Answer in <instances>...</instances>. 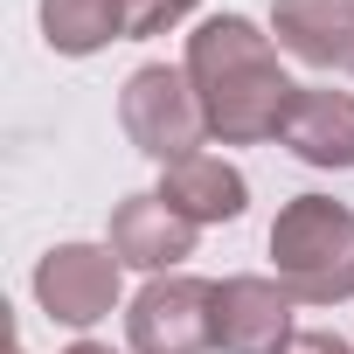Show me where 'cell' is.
Returning <instances> with one entry per match:
<instances>
[{
  "mask_svg": "<svg viewBox=\"0 0 354 354\" xmlns=\"http://www.w3.org/2000/svg\"><path fill=\"white\" fill-rule=\"evenodd\" d=\"M195 97H202V118H209V139L223 146H257V139H278L299 84L285 77V49L250 21V15H209L195 35H188V56H181Z\"/></svg>",
  "mask_w": 354,
  "mask_h": 354,
  "instance_id": "1",
  "label": "cell"
},
{
  "mask_svg": "<svg viewBox=\"0 0 354 354\" xmlns=\"http://www.w3.org/2000/svg\"><path fill=\"white\" fill-rule=\"evenodd\" d=\"M271 264L299 306H347L354 299V209L333 195H292L271 223Z\"/></svg>",
  "mask_w": 354,
  "mask_h": 354,
  "instance_id": "2",
  "label": "cell"
},
{
  "mask_svg": "<svg viewBox=\"0 0 354 354\" xmlns=\"http://www.w3.org/2000/svg\"><path fill=\"white\" fill-rule=\"evenodd\" d=\"M118 125H125V139H132L146 160H160V167L202 153V139H209L202 97H195L188 70H174V63H139V70L118 84Z\"/></svg>",
  "mask_w": 354,
  "mask_h": 354,
  "instance_id": "3",
  "label": "cell"
},
{
  "mask_svg": "<svg viewBox=\"0 0 354 354\" xmlns=\"http://www.w3.org/2000/svg\"><path fill=\"white\" fill-rule=\"evenodd\" d=\"M125 347L132 354H209L216 347V285L167 271L146 278L139 299L125 306Z\"/></svg>",
  "mask_w": 354,
  "mask_h": 354,
  "instance_id": "4",
  "label": "cell"
},
{
  "mask_svg": "<svg viewBox=\"0 0 354 354\" xmlns=\"http://www.w3.org/2000/svg\"><path fill=\"white\" fill-rule=\"evenodd\" d=\"M118 292H125V264H118L111 243H56L35 264V306L56 326H77L84 333V326L111 319Z\"/></svg>",
  "mask_w": 354,
  "mask_h": 354,
  "instance_id": "5",
  "label": "cell"
},
{
  "mask_svg": "<svg viewBox=\"0 0 354 354\" xmlns=\"http://www.w3.org/2000/svg\"><path fill=\"white\" fill-rule=\"evenodd\" d=\"M292 292L278 285V278H257V271H243V278H223L216 285V347L223 354H285L292 347Z\"/></svg>",
  "mask_w": 354,
  "mask_h": 354,
  "instance_id": "6",
  "label": "cell"
},
{
  "mask_svg": "<svg viewBox=\"0 0 354 354\" xmlns=\"http://www.w3.org/2000/svg\"><path fill=\"white\" fill-rule=\"evenodd\" d=\"M278 146L306 167H326V174H354V91H333V84H299L285 125H278Z\"/></svg>",
  "mask_w": 354,
  "mask_h": 354,
  "instance_id": "7",
  "label": "cell"
},
{
  "mask_svg": "<svg viewBox=\"0 0 354 354\" xmlns=\"http://www.w3.org/2000/svg\"><path fill=\"white\" fill-rule=\"evenodd\" d=\"M104 243L118 250V264H132L146 278H167L181 257H195V223L174 216L160 195H125V202H111Z\"/></svg>",
  "mask_w": 354,
  "mask_h": 354,
  "instance_id": "8",
  "label": "cell"
},
{
  "mask_svg": "<svg viewBox=\"0 0 354 354\" xmlns=\"http://www.w3.org/2000/svg\"><path fill=\"white\" fill-rule=\"evenodd\" d=\"M153 195H160L174 216H188L195 230H209V223H236V216L250 209V181H243V167H236V160H223V153L167 160Z\"/></svg>",
  "mask_w": 354,
  "mask_h": 354,
  "instance_id": "9",
  "label": "cell"
},
{
  "mask_svg": "<svg viewBox=\"0 0 354 354\" xmlns=\"http://www.w3.org/2000/svg\"><path fill=\"white\" fill-rule=\"evenodd\" d=\"M271 42L313 70H354V0H271Z\"/></svg>",
  "mask_w": 354,
  "mask_h": 354,
  "instance_id": "10",
  "label": "cell"
},
{
  "mask_svg": "<svg viewBox=\"0 0 354 354\" xmlns=\"http://www.w3.org/2000/svg\"><path fill=\"white\" fill-rule=\"evenodd\" d=\"M42 42L56 56H97L125 42V0H42Z\"/></svg>",
  "mask_w": 354,
  "mask_h": 354,
  "instance_id": "11",
  "label": "cell"
},
{
  "mask_svg": "<svg viewBox=\"0 0 354 354\" xmlns=\"http://www.w3.org/2000/svg\"><path fill=\"white\" fill-rule=\"evenodd\" d=\"M202 0H125V42H146V35H167L181 28Z\"/></svg>",
  "mask_w": 354,
  "mask_h": 354,
  "instance_id": "12",
  "label": "cell"
},
{
  "mask_svg": "<svg viewBox=\"0 0 354 354\" xmlns=\"http://www.w3.org/2000/svg\"><path fill=\"white\" fill-rule=\"evenodd\" d=\"M285 354H354L340 333H326V326H306V333H292V347Z\"/></svg>",
  "mask_w": 354,
  "mask_h": 354,
  "instance_id": "13",
  "label": "cell"
},
{
  "mask_svg": "<svg viewBox=\"0 0 354 354\" xmlns=\"http://www.w3.org/2000/svg\"><path fill=\"white\" fill-rule=\"evenodd\" d=\"M63 354H111L104 340H77V347H63Z\"/></svg>",
  "mask_w": 354,
  "mask_h": 354,
  "instance_id": "14",
  "label": "cell"
},
{
  "mask_svg": "<svg viewBox=\"0 0 354 354\" xmlns=\"http://www.w3.org/2000/svg\"><path fill=\"white\" fill-rule=\"evenodd\" d=\"M15 354H28V347H15Z\"/></svg>",
  "mask_w": 354,
  "mask_h": 354,
  "instance_id": "15",
  "label": "cell"
}]
</instances>
